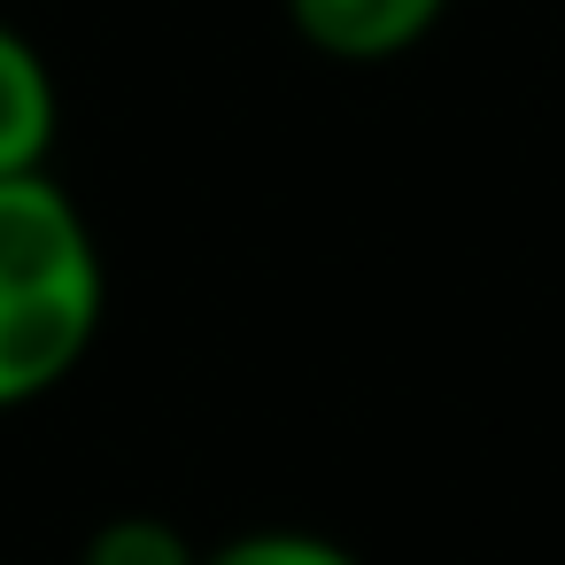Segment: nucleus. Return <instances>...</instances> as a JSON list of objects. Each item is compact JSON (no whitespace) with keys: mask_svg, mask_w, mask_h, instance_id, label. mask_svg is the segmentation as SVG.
I'll return each instance as SVG.
<instances>
[{"mask_svg":"<svg viewBox=\"0 0 565 565\" xmlns=\"http://www.w3.org/2000/svg\"><path fill=\"white\" fill-rule=\"evenodd\" d=\"M71 565H202V542L163 511H109L86 526Z\"/></svg>","mask_w":565,"mask_h":565,"instance_id":"4","label":"nucleus"},{"mask_svg":"<svg viewBox=\"0 0 565 565\" xmlns=\"http://www.w3.org/2000/svg\"><path fill=\"white\" fill-rule=\"evenodd\" d=\"M202 565H364V557L341 534H326V526L264 519V526H241V534L202 542Z\"/></svg>","mask_w":565,"mask_h":565,"instance_id":"5","label":"nucleus"},{"mask_svg":"<svg viewBox=\"0 0 565 565\" xmlns=\"http://www.w3.org/2000/svg\"><path fill=\"white\" fill-rule=\"evenodd\" d=\"M457 0H287V24L310 55L341 63V71H380L418 55Z\"/></svg>","mask_w":565,"mask_h":565,"instance_id":"2","label":"nucleus"},{"mask_svg":"<svg viewBox=\"0 0 565 565\" xmlns=\"http://www.w3.org/2000/svg\"><path fill=\"white\" fill-rule=\"evenodd\" d=\"M55 140H63V86L47 55L0 17V179L55 171Z\"/></svg>","mask_w":565,"mask_h":565,"instance_id":"3","label":"nucleus"},{"mask_svg":"<svg viewBox=\"0 0 565 565\" xmlns=\"http://www.w3.org/2000/svg\"><path fill=\"white\" fill-rule=\"evenodd\" d=\"M109 326V256L55 171L0 179V418L55 403Z\"/></svg>","mask_w":565,"mask_h":565,"instance_id":"1","label":"nucleus"}]
</instances>
